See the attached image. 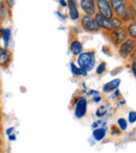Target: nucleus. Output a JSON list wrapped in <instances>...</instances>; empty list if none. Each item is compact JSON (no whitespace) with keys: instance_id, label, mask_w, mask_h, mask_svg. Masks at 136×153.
<instances>
[{"instance_id":"nucleus-34","label":"nucleus","mask_w":136,"mask_h":153,"mask_svg":"<svg viewBox=\"0 0 136 153\" xmlns=\"http://www.w3.org/2000/svg\"><path fill=\"white\" fill-rule=\"evenodd\" d=\"M129 2H130V5L133 7V10L136 12V0H135V1H129Z\"/></svg>"},{"instance_id":"nucleus-7","label":"nucleus","mask_w":136,"mask_h":153,"mask_svg":"<svg viewBox=\"0 0 136 153\" xmlns=\"http://www.w3.org/2000/svg\"><path fill=\"white\" fill-rule=\"evenodd\" d=\"M109 2L112 10H113L114 16L118 17V18H120L124 15L127 6L129 5V1H124V0H111Z\"/></svg>"},{"instance_id":"nucleus-1","label":"nucleus","mask_w":136,"mask_h":153,"mask_svg":"<svg viewBox=\"0 0 136 153\" xmlns=\"http://www.w3.org/2000/svg\"><path fill=\"white\" fill-rule=\"evenodd\" d=\"M96 59H95V51L88 50L83 51L77 59V66L80 69H83L86 72H90L95 68Z\"/></svg>"},{"instance_id":"nucleus-21","label":"nucleus","mask_w":136,"mask_h":153,"mask_svg":"<svg viewBox=\"0 0 136 153\" xmlns=\"http://www.w3.org/2000/svg\"><path fill=\"white\" fill-rule=\"evenodd\" d=\"M111 21H112V24H113V26H114V29H115V28H120V27H122V25H124L122 20L120 18H118V17L114 16L113 18L111 19Z\"/></svg>"},{"instance_id":"nucleus-10","label":"nucleus","mask_w":136,"mask_h":153,"mask_svg":"<svg viewBox=\"0 0 136 153\" xmlns=\"http://www.w3.org/2000/svg\"><path fill=\"white\" fill-rule=\"evenodd\" d=\"M12 61V51L8 48L0 46V67L6 68Z\"/></svg>"},{"instance_id":"nucleus-14","label":"nucleus","mask_w":136,"mask_h":153,"mask_svg":"<svg viewBox=\"0 0 136 153\" xmlns=\"http://www.w3.org/2000/svg\"><path fill=\"white\" fill-rule=\"evenodd\" d=\"M0 36H1L2 41H3V47L4 48H8L12 41V29L4 28V27H0Z\"/></svg>"},{"instance_id":"nucleus-27","label":"nucleus","mask_w":136,"mask_h":153,"mask_svg":"<svg viewBox=\"0 0 136 153\" xmlns=\"http://www.w3.org/2000/svg\"><path fill=\"white\" fill-rule=\"evenodd\" d=\"M5 133H6V135H11V134H13V133H15V127H8V129H6V131H5Z\"/></svg>"},{"instance_id":"nucleus-31","label":"nucleus","mask_w":136,"mask_h":153,"mask_svg":"<svg viewBox=\"0 0 136 153\" xmlns=\"http://www.w3.org/2000/svg\"><path fill=\"white\" fill-rule=\"evenodd\" d=\"M131 71H132L133 75L136 77V64H131Z\"/></svg>"},{"instance_id":"nucleus-5","label":"nucleus","mask_w":136,"mask_h":153,"mask_svg":"<svg viewBox=\"0 0 136 153\" xmlns=\"http://www.w3.org/2000/svg\"><path fill=\"white\" fill-rule=\"evenodd\" d=\"M81 25L83 27V29L87 32H98L100 31V26H98V22L95 21L94 17L92 16H87L84 15L83 17H81Z\"/></svg>"},{"instance_id":"nucleus-8","label":"nucleus","mask_w":136,"mask_h":153,"mask_svg":"<svg viewBox=\"0 0 136 153\" xmlns=\"http://www.w3.org/2000/svg\"><path fill=\"white\" fill-rule=\"evenodd\" d=\"M80 6L84 14L87 16H92L96 14V1L95 0H81L80 1Z\"/></svg>"},{"instance_id":"nucleus-35","label":"nucleus","mask_w":136,"mask_h":153,"mask_svg":"<svg viewBox=\"0 0 136 153\" xmlns=\"http://www.w3.org/2000/svg\"><path fill=\"white\" fill-rule=\"evenodd\" d=\"M131 57H132V59H131V61H132V64H136V51L133 53V55Z\"/></svg>"},{"instance_id":"nucleus-11","label":"nucleus","mask_w":136,"mask_h":153,"mask_svg":"<svg viewBox=\"0 0 136 153\" xmlns=\"http://www.w3.org/2000/svg\"><path fill=\"white\" fill-rule=\"evenodd\" d=\"M67 6H68V16L72 21H77L81 19V15H80L79 8H77V1L74 0H68L67 1Z\"/></svg>"},{"instance_id":"nucleus-12","label":"nucleus","mask_w":136,"mask_h":153,"mask_svg":"<svg viewBox=\"0 0 136 153\" xmlns=\"http://www.w3.org/2000/svg\"><path fill=\"white\" fill-rule=\"evenodd\" d=\"M69 50L74 56H79L83 52V44L79 39H72L69 44Z\"/></svg>"},{"instance_id":"nucleus-24","label":"nucleus","mask_w":136,"mask_h":153,"mask_svg":"<svg viewBox=\"0 0 136 153\" xmlns=\"http://www.w3.org/2000/svg\"><path fill=\"white\" fill-rule=\"evenodd\" d=\"M56 15H57V17L61 21H65L66 19H67V15H63L62 12H56Z\"/></svg>"},{"instance_id":"nucleus-6","label":"nucleus","mask_w":136,"mask_h":153,"mask_svg":"<svg viewBox=\"0 0 136 153\" xmlns=\"http://www.w3.org/2000/svg\"><path fill=\"white\" fill-rule=\"evenodd\" d=\"M96 13L109 20H111L114 17L110 2L107 0H96Z\"/></svg>"},{"instance_id":"nucleus-32","label":"nucleus","mask_w":136,"mask_h":153,"mask_svg":"<svg viewBox=\"0 0 136 153\" xmlns=\"http://www.w3.org/2000/svg\"><path fill=\"white\" fill-rule=\"evenodd\" d=\"M59 4L62 7H67V1H64V0H59Z\"/></svg>"},{"instance_id":"nucleus-25","label":"nucleus","mask_w":136,"mask_h":153,"mask_svg":"<svg viewBox=\"0 0 136 153\" xmlns=\"http://www.w3.org/2000/svg\"><path fill=\"white\" fill-rule=\"evenodd\" d=\"M111 133L113 135H119L120 134V130H118L117 128H116V126H112L111 127Z\"/></svg>"},{"instance_id":"nucleus-30","label":"nucleus","mask_w":136,"mask_h":153,"mask_svg":"<svg viewBox=\"0 0 136 153\" xmlns=\"http://www.w3.org/2000/svg\"><path fill=\"white\" fill-rule=\"evenodd\" d=\"M4 3H5V6H6V7H8V8H11V7H13V6H14L15 1H5Z\"/></svg>"},{"instance_id":"nucleus-13","label":"nucleus","mask_w":136,"mask_h":153,"mask_svg":"<svg viewBox=\"0 0 136 153\" xmlns=\"http://www.w3.org/2000/svg\"><path fill=\"white\" fill-rule=\"evenodd\" d=\"M120 82H122V80H120L119 78L112 79L111 81H109V82L105 83V85H103V89H102L103 93L109 94V93H112V92L116 91V90H118V88H119V85H120Z\"/></svg>"},{"instance_id":"nucleus-17","label":"nucleus","mask_w":136,"mask_h":153,"mask_svg":"<svg viewBox=\"0 0 136 153\" xmlns=\"http://www.w3.org/2000/svg\"><path fill=\"white\" fill-rule=\"evenodd\" d=\"M70 70H71V73H72L73 76L86 77V76H87V74H88V72H86V71L83 70V69H80L73 62H70Z\"/></svg>"},{"instance_id":"nucleus-37","label":"nucleus","mask_w":136,"mask_h":153,"mask_svg":"<svg viewBox=\"0 0 136 153\" xmlns=\"http://www.w3.org/2000/svg\"><path fill=\"white\" fill-rule=\"evenodd\" d=\"M135 48H136V44H135Z\"/></svg>"},{"instance_id":"nucleus-15","label":"nucleus","mask_w":136,"mask_h":153,"mask_svg":"<svg viewBox=\"0 0 136 153\" xmlns=\"http://www.w3.org/2000/svg\"><path fill=\"white\" fill-rule=\"evenodd\" d=\"M135 18H136V12L133 10V7L130 5V2H129V5L127 6L126 10H125L124 15L120 17V19H122L124 23H127V22L131 23Z\"/></svg>"},{"instance_id":"nucleus-3","label":"nucleus","mask_w":136,"mask_h":153,"mask_svg":"<svg viewBox=\"0 0 136 153\" xmlns=\"http://www.w3.org/2000/svg\"><path fill=\"white\" fill-rule=\"evenodd\" d=\"M88 108V100L85 96L77 97L74 102V108H73V114L77 119H82L87 115Z\"/></svg>"},{"instance_id":"nucleus-19","label":"nucleus","mask_w":136,"mask_h":153,"mask_svg":"<svg viewBox=\"0 0 136 153\" xmlns=\"http://www.w3.org/2000/svg\"><path fill=\"white\" fill-rule=\"evenodd\" d=\"M108 114V108H107V106L106 105H101L100 107L98 108V111H96V113H95V116L98 118H104L106 115Z\"/></svg>"},{"instance_id":"nucleus-18","label":"nucleus","mask_w":136,"mask_h":153,"mask_svg":"<svg viewBox=\"0 0 136 153\" xmlns=\"http://www.w3.org/2000/svg\"><path fill=\"white\" fill-rule=\"evenodd\" d=\"M126 28L127 32H128V38L136 41V18L131 23H129Z\"/></svg>"},{"instance_id":"nucleus-33","label":"nucleus","mask_w":136,"mask_h":153,"mask_svg":"<svg viewBox=\"0 0 136 153\" xmlns=\"http://www.w3.org/2000/svg\"><path fill=\"white\" fill-rule=\"evenodd\" d=\"M119 95H120L119 91H118V90H116V91H114V94H113V96H112V98H114V99L118 98V97H119Z\"/></svg>"},{"instance_id":"nucleus-36","label":"nucleus","mask_w":136,"mask_h":153,"mask_svg":"<svg viewBox=\"0 0 136 153\" xmlns=\"http://www.w3.org/2000/svg\"><path fill=\"white\" fill-rule=\"evenodd\" d=\"M0 120H1V113H0Z\"/></svg>"},{"instance_id":"nucleus-16","label":"nucleus","mask_w":136,"mask_h":153,"mask_svg":"<svg viewBox=\"0 0 136 153\" xmlns=\"http://www.w3.org/2000/svg\"><path fill=\"white\" fill-rule=\"evenodd\" d=\"M107 127H98V128L93 129L92 131V137L95 140L96 142H101L103 141L104 139L107 135Z\"/></svg>"},{"instance_id":"nucleus-23","label":"nucleus","mask_w":136,"mask_h":153,"mask_svg":"<svg viewBox=\"0 0 136 153\" xmlns=\"http://www.w3.org/2000/svg\"><path fill=\"white\" fill-rule=\"evenodd\" d=\"M129 123H135L136 122V111H129V115H128V120H127Z\"/></svg>"},{"instance_id":"nucleus-29","label":"nucleus","mask_w":136,"mask_h":153,"mask_svg":"<svg viewBox=\"0 0 136 153\" xmlns=\"http://www.w3.org/2000/svg\"><path fill=\"white\" fill-rule=\"evenodd\" d=\"M8 141H10V142H15V141H16V140H17V135H16V133H13V134L8 135Z\"/></svg>"},{"instance_id":"nucleus-4","label":"nucleus","mask_w":136,"mask_h":153,"mask_svg":"<svg viewBox=\"0 0 136 153\" xmlns=\"http://www.w3.org/2000/svg\"><path fill=\"white\" fill-rule=\"evenodd\" d=\"M110 41L113 43L115 46H119L126 39H128V32H127L126 27H120V28H115L112 31L108 32Z\"/></svg>"},{"instance_id":"nucleus-28","label":"nucleus","mask_w":136,"mask_h":153,"mask_svg":"<svg viewBox=\"0 0 136 153\" xmlns=\"http://www.w3.org/2000/svg\"><path fill=\"white\" fill-rule=\"evenodd\" d=\"M92 101H93L94 103H100L101 101H102V97H101V95H98V96L92 97Z\"/></svg>"},{"instance_id":"nucleus-2","label":"nucleus","mask_w":136,"mask_h":153,"mask_svg":"<svg viewBox=\"0 0 136 153\" xmlns=\"http://www.w3.org/2000/svg\"><path fill=\"white\" fill-rule=\"evenodd\" d=\"M136 41L128 38L118 46V52L122 59H130L133 55V53L136 51L135 48Z\"/></svg>"},{"instance_id":"nucleus-20","label":"nucleus","mask_w":136,"mask_h":153,"mask_svg":"<svg viewBox=\"0 0 136 153\" xmlns=\"http://www.w3.org/2000/svg\"><path fill=\"white\" fill-rule=\"evenodd\" d=\"M117 125L120 131H126L128 128V121L125 118H119L117 119Z\"/></svg>"},{"instance_id":"nucleus-26","label":"nucleus","mask_w":136,"mask_h":153,"mask_svg":"<svg viewBox=\"0 0 136 153\" xmlns=\"http://www.w3.org/2000/svg\"><path fill=\"white\" fill-rule=\"evenodd\" d=\"M87 95H89V96H91V97H94V96L100 95V92L95 91V90H89V91L87 92Z\"/></svg>"},{"instance_id":"nucleus-22","label":"nucleus","mask_w":136,"mask_h":153,"mask_svg":"<svg viewBox=\"0 0 136 153\" xmlns=\"http://www.w3.org/2000/svg\"><path fill=\"white\" fill-rule=\"evenodd\" d=\"M106 70H107V64H106V62H101L100 65L98 66V68H96V74L102 75L106 72Z\"/></svg>"},{"instance_id":"nucleus-9","label":"nucleus","mask_w":136,"mask_h":153,"mask_svg":"<svg viewBox=\"0 0 136 153\" xmlns=\"http://www.w3.org/2000/svg\"><path fill=\"white\" fill-rule=\"evenodd\" d=\"M94 19H95V21L98 22V26H100V29H102V30L106 31V32H110L114 29V26H113V24H112V21L107 18H105V17H103L102 15L96 13V14L94 15Z\"/></svg>"}]
</instances>
